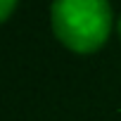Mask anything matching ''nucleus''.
<instances>
[{"label": "nucleus", "instance_id": "f257e3e1", "mask_svg": "<svg viewBox=\"0 0 121 121\" xmlns=\"http://www.w3.org/2000/svg\"><path fill=\"white\" fill-rule=\"evenodd\" d=\"M50 19L55 36L74 52H95L112 29L107 0H55Z\"/></svg>", "mask_w": 121, "mask_h": 121}, {"label": "nucleus", "instance_id": "f03ea898", "mask_svg": "<svg viewBox=\"0 0 121 121\" xmlns=\"http://www.w3.org/2000/svg\"><path fill=\"white\" fill-rule=\"evenodd\" d=\"M17 5V0H0V22H5Z\"/></svg>", "mask_w": 121, "mask_h": 121}, {"label": "nucleus", "instance_id": "7ed1b4c3", "mask_svg": "<svg viewBox=\"0 0 121 121\" xmlns=\"http://www.w3.org/2000/svg\"><path fill=\"white\" fill-rule=\"evenodd\" d=\"M119 36H121V19H119Z\"/></svg>", "mask_w": 121, "mask_h": 121}]
</instances>
